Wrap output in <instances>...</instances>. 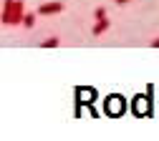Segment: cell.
<instances>
[{
  "label": "cell",
  "instance_id": "8992f818",
  "mask_svg": "<svg viewBox=\"0 0 159 141\" xmlns=\"http://www.w3.org/2000/svg\"><path fill=\"white\" fill-rule=\"evenodd\" d=\"M106 18V8H96L93 10V20H104Z\"/></svg>",
  "mask_w": 159,
  "mask_h": 141
},
{
  "label": "cell",
  "instance_id": "ba28073f",
  "mask_svg": "<svg viewBox=\"0 0 159 141\" xmlns=\"http://www.w3.org/2000/svg\"><path fill=\"white\" fill-rule=\"evenodd\" d=\"M152 48H159V38H154V40H152Z\"/></svg>",
  "mask_w": 159,
  "mask_h": 141
},
{
  "label": "cell",
  "instance_id": "7a4b0ae2",
  "mask_svg": "<svg viewBox=\"0 0 159 141\" xmlns=\"http://www.w3.org/2000/svg\"><path fill=\"white\" fill-rule=\"evenodd\" d=\"M38 13H41V15H56V13H63V3H61V0H53V3H43L41 8H38Z\"/></svg>",
  "mask_w": 159,
  "mask_h": 141
},
{
  "label": "cell",
  "instance_id": "6da1fadb",
  "mask_svg": "<svg viewBox=\"0 0 159 141\" xmlns=\"http://www.w3.org/2000/svg\"><path fill=\"white\" fill-rule=\"evenodd\" d=\"M25 8L23 0H5L3 3V25H23Z\"/></svg>",
  "mask_w": 159,
  "mask_h": 141
},
{
  "label": "cell",
  "instance_id": "52a82bcc",
  "mask_svg": "<svg viewBox=\"0 0 159 141\" xmlns=\"http://www.w3.org/2000/svg\"><path fill=\"white\" fill-rule=\"evenodd\" d=\"M58 46V38H46L43 40V48H56Z\"/></svg>",
  "mask_w": 159,
  "mask_h": 141
},
{
  "label": "cell",
  "instance_id": "277c9868",
  "mask_svg": "<svg viewBox=\"0 0 159 141\" xmlns=\"http://www.w3.org/2000/svg\"><path fill=\"white\" fill-rule=\"evenodd\" d=\"M23 28H25V30H33V28H35V13H25V18H23Z\"/></svg>",
  "mask_w": 159,
  "mask_h": 141
},
{
  "label": "cell",
  "instance_id": "5b68a950",
  "mask_svg": "<svg viewBox=\"0 0 159 141\" xmlns=\"http://www.w3.org/2000/svg\"><path fill=\"white\" fill-rule=\"evenodd\" d=\"M109 111H114V116H119V111H121V101H109Z\"/></svg>",
  "mask_w": 159,
  "mask_h": 141
},
{
  "label": "cell",
  "instance_id": "9c48e42d",
  "mask_svg": "<svg viewBox=\"0 0 159 141\" xmlns=\"http://www.w3.org/2000/svg\"><path fill=\"white\" fill-rule=\"evenodd\" d=\"M114 3H116V5H124V3H129V0H114Z\"/></svg>",
  "mask_w": 159,
  "mask_h": 141
},
{
  "label": "cell",
  "instance_id": "3957f363",
  "mask_svg": "<svg viewBox=\"0 0 159 141\" xmlns=\"http://www.w3.org/2000/svg\"><path fill=\"white\" fill-rule=\"evenodd\" d=\"M109 28H111V20L104 18V20H96V23H93V30H91V33H93V35H101V33H106Z\"/></svg>",
  "mask_w": 159,
  "mask_h": 141
}]
</instances>
